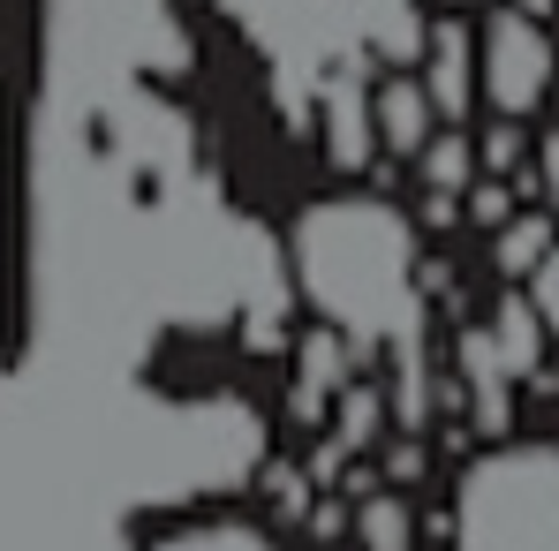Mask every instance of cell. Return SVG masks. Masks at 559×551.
Instances as JSON below:
<instances>
[{
	"instance_id": "1",
	"label": "cell",
	"mask_w": 559,
	"mask_h": 551,
	"mask_svg": "<svg viewBox=\"0 0 559 551\" xmlns=\"http://www.w3.org/2000/svg\"><path fill=\"white\" fill-rule=\"evenodd\" d=\"M287 287L318 310V325L333 340L385 348V340H416V227L364 189H333L318 204L295 212L287 242Z\"/></svg>"
},
{
	"instance_id": "2",
	"label": "cell",
	"mask_w": 559,
	"mask_h": 551,
	"mask_svg": "<svg viewBox=\"0 0 559 551\" xmlns=\"http://www.w3.org/2000/svg\"><path fill=\"white\" fill-rule=\"evenodd\" d=\"M454 551H559V446H491L454 483Z\"/></svg>"
},
{
	"instance_id": "3",
	"label": "cell",
	"mask_w": 559,
	"mask_h": 551,
	"mask_svg": "<svg viewBox=\"0 0 559 551\" xmlns=\"http://www.w3.org/2000/svg\"><path fill=\"white\" fill-rule=\"evenodd\" d=\"M559 76V46L552 31L530 15V8H491L476 23V98L522 129V113H537L545 92Z\"/></svg>"
},
{
	"instance_id": "4",
	"label": "cell",
	"mask_w": 559,
	"mask_h": 551,
	"mask_svg": "<svg viewBox=\"0 0 559 551\" xmlns=\"http://www.w3.org/2000/svg\"><path fill=\"white\" fill-rule=\"evenodd\" d=\"M408 76L424 84L439 129H462L468 106H476V23H468V15H439V23L424 31V53H416Z\"/></svg>"
},
{
	"instance_id": "5",
	"label": "cell",
	"mask_w": 559,
	"mask_h": 551,
	"mask_svg": "<svg viewBox=\"0 0 559 551\" xmlns=\"http://www.w3.org/2000/svg\"><path fill=\"white\" fill-rule=\"evenodd\" d=\"M364 106H371V144L385 152V159H424V144L439 136V113H431V98H424V84L416 76H378V84H364Z\"/></svg>"
},
{
	"instance_id": "6",
	"label": "cell",
	"mask_w": 559,
	"mask_h": 551,
	"mask_svg": "<svg viewBox=\"0 0 559 551\" xmlns=\"http://www.w3.org/2000/svg\"><path fill=\"white\" fill-rule=\"evenodd\" d=\"M416 182L431 189V196H468L476 189V144H468L462 129H439L424 144V159H416Z\"/></svg>"
},
{
	"instance_id": "7",
	"label": "cell",
	"mask_w": 559,
	"mask_h": 551,
	"mask_svg": "<svg viewBox=\"0 0 559 551\" xmlns=\"http://www.w3.org/2000/svg\"><path fill=\"white\" fill-rule=\"evenodd\" d=\"M552 250H559V242H552V219H537V212L499 227V273H507V279H530Z\"/></svg>"
},
{
	"instance_id": "8",
	"label": "cell",
	"mask_w": 559,
	"mask_h": 551,
	"mask_svg": "<svg viewBox=\"0 0 559 551\" xmlns=\"http://www.w3.org/2000/svg\"><path fill=\"white\" fill-rule=\"evenodd\" d=\"M356 529H364V551H408V506L401 499H371L356 514Z\"/></svg>"
},
{
	"instance_id": "9",
	"label": "cell",
	"mask_w": 559,
	"mask_h": 551,
	"mask_svg": "<svg viewBox=\"0 0 559 551\" xmlns=\"http://www.w3.org/2000/svg\"><path fill=\"white\" fill-rule=\"evenodd\" d=\"M522 302H530V318L545 325V340H559V250L530 273V295H522Z\"/></svg>"
},
{
	"instance_id": "10",
	"label": "cell",
	"mask_w": 559,
	"mask_h": 551,
	"mask_svg": "<svg viewBox=\"0 0 559 551\" xmlns=\"http://www.w3.org/2000/svg\"><path fill=\"white\" fill-rule=\"evenodd\" d=\"M545 196H552V219H559V129L545 136Z\"/></svg>"
}]
</instances>
